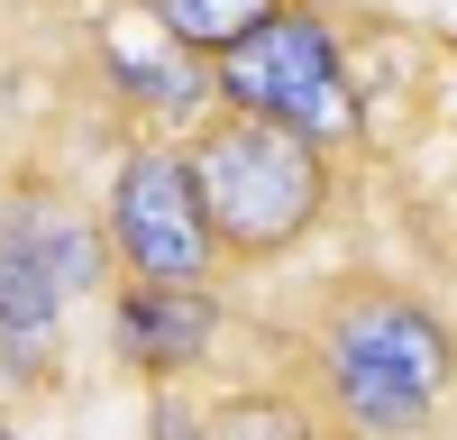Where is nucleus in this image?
Returning a JSON list of instances; mask_svg holds the SVG:
<instances>
[{"label": "nucleus", "mask_w": 457, "mask_h": 440, "mask_svg": "<svg viewBox=\"0 0 457 440\" xmlns=\"http://www.w3.org/2000/svg\"><path fill=\"white\" fill-rule=\"evenodd\" d=\"M312 385L348 431L411 440L457 394V340L448 321L403 284H329L312 312Z\"/></svg>", "instance_id": "nucleus-1"}, {"label": "nucleus", "mask_w": 457, "mask_h": 440, "mask_svg": "<svg viewBox=\"0 0 457 440\" xmlns=\"http://www.w3.org/2000/svg\"><path fill=\"white\" fill-rule=\"evenodd\" d=\"M193 183H202V211L220 230V257L228 267H265L312 239V220L329 202V165L302 129H275V120H247V110H211L193 129Z\"/></svg>", "instance_id": "nucleus-2"}, {"label": "nucleus", "mask_w": 457, "mask_h": 440, "mask_svg": "<svg viewBox=\"0 0 457 440\" xmlns=\"http://www.w3.org/2000/svg\"><path fill=\"white\" fill-rule=\"evenodd\" d=\"M101 267H110V230L101 220H73L64 193L0 202V367L19 385H37L55 367L64 303L92 293Z\"/></svg>", "instance_id": "nucleus-3"}, {"label": "nucleus", "mask_w": 457, "mask_h": 440, "mask_svg": "<svg viewBox=\"0 0 457 440\" xmlns=\"http://www.w3.org/2000/svg\"><path fill=\"white\" fill-rule=\"evenodd\" d=\"M220 110L302 129L312 147H348L357 138V92H348V64H338V37L302 10V0L275 10L247 47L220 55Z\"/></svg>", "instance_id": "nucleus-4"}, {"label": "nucleus", "mask_w": 457, "mask_h": 440, "mask_svg": "<svg viewBox=\"0 0 457 440\" xmlns=\"http://www.w3.org/2000/svg\"><path fill=\"white\" fill-rule=\"evenodd\" d=\"M101 230H110V257L146 284H211V267H220V230L202 211V183H193L183 147H137L110 174Z\"/></svg>", "instance_id": "nucleus-5"}, {"label": "nucleus", "mask_w": 457, "mask_h": 440, "mask_svg": "<svg viewBox=\"0 0 457 440\" xmlns=\"http://www.w3.org/2000/svg\"><path fill=\"white\" fill-rule=\"evenodd\" d=\"M110 340H120V358L137 377L174 385V377H193L211 358V340H220V293L211 284H146V275H129L110 293Z\"/></svg>", "instance_id": "nucleus-6"}, {"label": "nucleus", "mask_w": 457, "mask_h": 440, "mask_svg": "<svg viewBox=\"0 0 457 440\" xmlns=\"http://www.w3.org/2000/svg\"><path fill=\"white\" fill-rule=\"evenodd\" d=\"M137 19H146V10H137ZM101 55H110V92L146 101L156 120H202V110L220 101V55L165 37L156 19H146V47H137V37H110Z\"/></svg>", "instance_id": "nucleus-7"}, {"label": "nucleus", "mask_w": 457, "mask_h": 440, "mask_svg": "<svg viewBox=\"0 0 457 440\" xmlns=\"http://www.w3.org/2000/svg\"><path fill=\"white\" fill-rule=\"evenodd\" d=\"M146 19H156L165 37H183V47H202V55H228V47H247V37L293 10V0H137Z\"/></svg>", "instance_id": "nucleus-8"}, {"label": "nucleus", "mask_w": 457, "mask_h": 440, "mask_svg": "<svg viewBox=\"0 0 457 440\" xmlns=\"http://www.w3.org/2000/svg\"><path fill=\"white\" fill-rule=\"evenodd\" d=\"M0 440H19V431H10V422H0Z\"/></svg>", "instance_id": "nucleus-9"}]
</instances>
